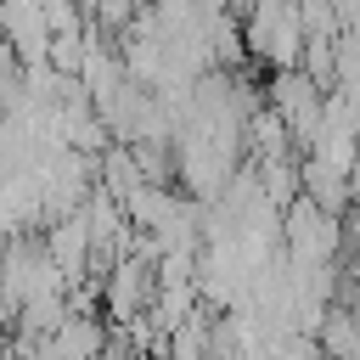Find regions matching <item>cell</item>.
I'll list each match as a JSON object with an SVG mask.
<instances>
[{
  "instance_id": "3957f363",
  "label": "cell",
  "mask_w": 360,
  "mask_h": 360,
  "mask_svg": "<svg viewBox=\"0 0 360 360\" xmlns=\"http://www.w3.org/2000/svg\"><path fill=\"white\" fill-rule=\"evenodd\" d=\"M51 39H56V28H51L39 0H6V45H11V56L22 68H45Z\"/></svg>"
},
{
  "instance_id": "7a4b0ae2",
  "label": "cell",
  "mask_w": 360,
  "mask_h": 360,
  "mask_svg": "<svg viewBox=\"0 0 360 360\" xmlns=\"http://www.w3.org/2000/svg\"><path fill=\"white\" fill-rule=\"evenodd\" d=\"M343 259V214L298 197L287 208V264L292 270H332Z\"/></svg>"
},
{
  "instance_id": "6da1fadb",
  "label": "cell",
  "mask_w": 360,
  "mask_h": 360,
  "mask_svg": "<svg viewBox=\"0 0 360 360\" xmlns=\"http://www.w3.org/2000/svg\"><path fill=\"white\" fill-rule=\"evenodd\" d=\"M242 34H248V51L259 62H270V73L304 68V56H309V28H304V6L298 0H253Z\"/></svg>"
},
{
  "instance_id": "5b68a950",
  "label": "cell",
  "mask_w": 360,
  "mask_h": 360,
  "mask_svg": "<svg viewBox=\"0 0 360 360\" xmlns=\"http://www.w3.org/2000/svg\"><path fill=\"white\" fill-rule=\"evenodd\" d=\"M354 231H360V169H354Z\"/></svg>"
},
{
  "instance_id": "277c9868",
  "label": "cell",
  "mask_w": 360,
  "mask_h": 360,
  "mask_svg": "<svg viewBox=\"0 0 360 360\" xmlns=\"http://www.w3.org/2000/svg\"><path fill=\"white\" fill-rule=\"evenodd\" d=\"M39 349H45L51 360H101V354H107V332H101L96 315H68L62 332L45 338Z\"/></svg>"
}]
</instances>
